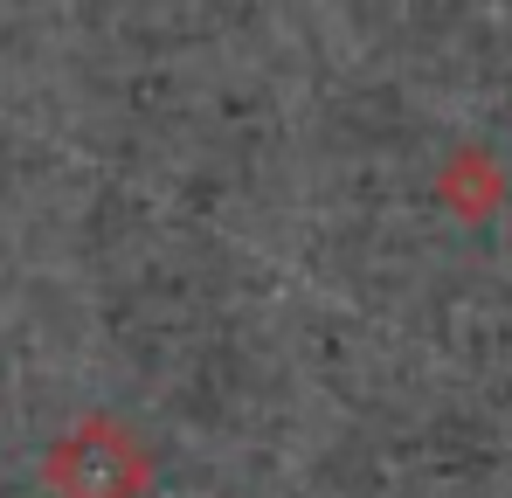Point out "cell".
<instances>
[{
	"mask_svg": "<svg viewBox=\"0 0 512 498\" xmlns=\"http://www.w3.org/2000/svg\"><path fill=\"white\" fill-rule=\"evenodd\" d=\"M49 485L63 498H139V485H146V450L118 422H77L49 450Z\"/></svg>",
	"mask_w": 512,
	"mask_h": 498,
	"instance_id": "obj_1",
	"label": "cell"
}]
</instances>
